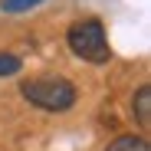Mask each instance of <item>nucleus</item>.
Segmentation results:
<instances>
[{
	"mask_svg": "<svg viewBox=\"0 0 151 151\" xmlns=\"http://www.w3.org/2000/svg\"><path fill=\"white\" fill-rule=\"evenodd\" d=\"M23 99L43 112H69L76 105V86L63 76H36L20 86Z\"/></svg>",
	"mask_w": 151,
	"mask_h": 151,
	"instance_id": "1",
	"label": "nucleus"
},
{
	"mask_svg": "<svg viewBox=\"0 0 151 151\" xmlns=\"http://www.w3.org/2000/svg\"><path fill=\"white\" fill-rule=\"evenodd\" d=\"M66 40H69V49H72L79 59L95 63V66L109 63V40H105V27H102L95 17H89V20H76L72 27H69V33H66Z\"/></svg>",
	"mask_w": 151,
	"mask_h": 151,
	"instance_id": "2",
	"label": "nucleus"
},
{
	"mask_svg": "<svg viewBox=\"0 0 151 151\" xmlns=\"http://www.w3.org/2000/svg\"><path fill=\"white\" fill-rule=\"evenodd\" d=\"M132 109H135V115H138V125L148 128V122H151V89H148V86H141V89L135 92Z\"/></svg>",
	"mask_w": 151,
	"mask_h": 151,
	"instance_id": "3",
	"label": "nucleus"
},
{
	"mask_svg": "<svg viewBox=\"0 0 151 151\" xmlns=\"http://www.w3.org/2000/svg\"><path fill=\"white\" fill-rule=\"evenodd\" d=\"M105 151H148V141H145L141 135H122V138H115Z\"/></svg>",
	"mask_w": 151,
	"mask_h": 151,
	"instance_id": "4",
	"label": "nucleus"
},
{
	"mask_svg": "<svg viewBox=\"0 0 151 151\" xmlns=\"http://www.w3.org/2000/svg\"><path fill=\"white\" fill-rule=\"evenodd\" d=\"M20 69H23L20 56H13V53H0V76H17Z\"/></svg>",
	"mask_w": 151,
	"mask_h": 151,
	"instance_id": "5",
	"label": "nucleus"
},
{
	"mask_svg": "<svg viewBox=\"0 0 151 151\" xmlns=\"http://www.w3.org/2000/svg\"><path fill=\"white\" fill-rule=\"evenodd\" d=\"M40 0H0V7H4V13H23V10H30L36 7Z\"/></svg>",
	"mask_w": 151,
	"mask_h": 151,
	"instance_id": "6",
	"label": "nucleus"
}]
</instances>
